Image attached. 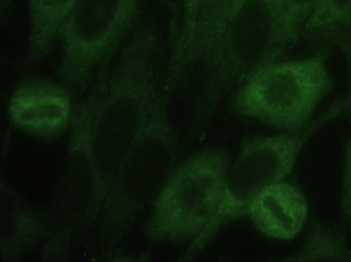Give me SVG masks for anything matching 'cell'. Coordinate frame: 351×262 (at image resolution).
<instances>
[{"instance_id": "obj_1", "label": "cell", "mask_w": 351, "mask_h": 262, "mask_svg": "<svg viewBox=\"0 0 351 262\" xmlns=\"http://www.w3.org/2000/svg\"><path fill=\"white\" fill-rule=\"evenodd\" d=\"M328 56L324 48L306 57L265 64L237 87L232 109L280 132L304 131L334 86Z\"/></svg>"}, {"instance_id": "obj_2", "label": "cell", "mask_w": 351, "mask_h": 262, "mask_svg": "<svg viewBox=\"0 0 351 262\" xmlns=\"http://www.w3.org/2000/svg\"><path fill=\"white\" fill-rule=\"evenodd\" d=\"M141 0H77L58 36L60 81L84 92L138 28Z\"/></svg>"}, {"instance_id": "obj_3", "label": "cell", "mask_w": 351, "mask_h": 262, "mask_svg": "<svg viewBox=\"0 0 351 262\" xmlns=\"http://www.w3.org/2000/svg\"><path fill=\"white\" fill-rule=\"evenodd\" d=\"M230 163L228 152L217 146L197 150L178 163L156 196L151 235L170 244L198 237L219 209Z\"/></svg>"}, {"instance_id": "obj_4", "label": "cell", "mask_w": 351, "mask_h": 262, "mask_svg": "<svg viewBox=\"0 0 351 262\" xmlns=\"http://www.w3.org/2000/svg\"><path fill=\"white\" fill-rule=\"evenodd\" d=\"M278 0H237L206 61L210 73L202 109L210 113L234 88L284 52Z\"/></svg>"}, {"instance_id": "obj_5", "label": "cell", "mask_w": 351, "mask_h": 262, "mask_svg": "<svg viewBox=\"0 0 351 262\" xmlns=\"http://www.w3.org/2000/svg\"><path fill=\"white\" fill-rule=\"evenodd\" d=\"M317 130L310 124L300 133L280 132L245 139L238 156L228 168L217 212L189 244L181 260L189 261L196 257L225 227L248 215L257 197L291 172L300 152Z\"/></svg>"}, {"instance_id": "obj_6", "label": "cell", "mask_w": 351, "mask_h": 262, "mask_svg": "<svg viewBox=\"0 0 351 262\" xmlns=\"http://www.w3.org/2000/svg\"><path fill=\"white\" fill-rule=\"evenodd\" d=\"M71 92L60 81L38 77L25 79L12 92L11 119L16 126L31 132L58 131L70 117Z\"/></svg>"}, {"instance_id": "obj_7", "label": "cell", "mask_w": 351, "mask_h": 262, "mask_svg": "<svg viewBox=\"0 0 351 262\" xmlns=\"http://www.w3.org/2000/svg\"><path fill=\"white\" fill-rule=\"evenodd\" d=\"M308 214V202L302 192L282 180L269 186L257 197L248 215L264 235L287 241L300 233Z\"/></svg>"}, {"instance_id": "obj_8", "label": "cell", "mask_w": 351, "mask_h": 262, "mask_svg": "<svg viewBox=\"0 0 351 262\" xmlns=\"http://www.w3.org/2000/svg\"><path fill=\"white\" fill-rule=\"evenodd\" d=\"M77 0H28L27 65L45 60L58 42L60 30Z\"/></svg>"}, {"instance_id": "obj_9", "label": "cell", "mask_w": 351, "mask_h": 262, "mask_svg": "<svg viewBox=\"0 0 351 262\" xmlns=\"http://www.w3.org/2000/svg\"><path fill=\"white\" fill-rule=\"evenodd\" d=\"M234 0H202L193 36L184 57L189 66L206 62L222 33Z\"/></svg>"}, {"instance_id": "obj_10", "label": "cell", "mask_w": 351, "mask_h": 262, "mask_svg": "<svg viewBox=\"0 0 351 262\" xmlns=\"http://www.w3.org/2000/svg\"><path fill=\"white\" fill-rule=\"evenodd\" d=\"M282 261L351 262V247L337 228L314 220L299 250Z\"/></svg>"}, {"instance_id": "obj_11", "label": "cell", "mask_w": 351, "mask_h": 262, "mask_svg": "<svg viewBox=\"0 0 351 262\" xmlns=\"http://www.w3.org/2000/svg\"><path fill=\"white\" fill-rule=\"evenodd\" d=\"M351 0H320L300 34L305 40L323 43L333 33L351 31Z\"/></svg>"}, {"instance_id": "obj_12", "label": "cell", "mask_w": 351, "mask_h": 262, "mask_svg": "<svg viewBox=\"0 0 351 262\" xmlns=\"http://www.w3.org/2000/svg\"><path fill=\"white\" fill-rule=\"evenodd\" d=\"M324 43L335 45L343 54L346 62L348 83L343 94L311 122L317 129L332 120L351 117V31H337Z\"/></svg>"}, {"instance_id": "obj_13", "label": "cell", "mask_w": 351, "mask_h": 262, "mask_svg": "<svg viewBox=\"0 0 351 262\" xmlns=\"http://www.w3.org/2000/svg\"><path fill=\"white\" fill-rule=\"evenodd\" d=\"M278 1L280 8V40L285 51L300 37L305 23L320 0Z\"/></svg>"}, {"instance_id": "obj_14", "label": "cell", "mask_w": 351, "mask_h": 262, "mask_svg": "<svg viewBox=\"0 0 351 262\" xmlns=\"http://www.w3.org/2000/svg\"><path fill=\"white\" fill-rule=\"evenodd\" d=\"M202 2L181 0L180 27L173 54L178 61L182 60L189 48Z\"/></svg>"}, {"instance_id": "obj_15", "label": "cell", "mask_w": 351, "mask_h": 262, "mask_svg": "<svg viewBox=\"0 0 351 262\" xmlns=\"http://www.w3.org/2000/svg\"><path fill=\"white\" fill-rule=\"evenodd\" d=\"M340 207L351 230V137L346 138L343 144Z\"/></svg>"}, {"instance_id": "obj_16", "label": "cell", "mask_w": 351, "mask_h": 262, "mask_svg": "<svg viewBox=\"0 0 351 262\" xmlns=\"http://www.w3.org/2000/svg\"><path fill=\"white\" fill-rule=\"evenodd\" d=\"M165 1L172 12L173 25H176L180 22L181 13V0H162Z\"/></svg>"}, {"instance_id": "obj_17", "label": "cell", "mask_w": 351, "mask_h": 262, "mask_svg": "<svg viewBox=\"0 0 351 262\" xmlns=\"http://www.w3.org/2000/svg\"><path fill=\"white\" fill-rule=\"evenodd\" d=\"M236 1H237V0H234V1H233V3H234ZM233 3H232V5H233Z\"/></svg>"}, {"instance_id": "obj_18", "label": "cell", "mask_w": 351, "mask_h": 262, "mask_svg": "<svg viewBox=\"0 0 351 262\" xmlns=\"http://www.w3.org/2000/svg\"><path fill=\"white\" fill-rule=\"evenodd\" d=\"M350 29H351V24H350Z\"/></svg>"}]
</instances>
